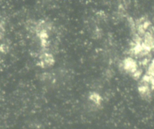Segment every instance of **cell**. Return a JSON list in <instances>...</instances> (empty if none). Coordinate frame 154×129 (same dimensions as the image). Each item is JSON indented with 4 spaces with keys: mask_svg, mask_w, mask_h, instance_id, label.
Returning a JSON list of instances; mask_svg holds the SVG:
<instances>
[{
    "mask_svg": "<svg viewBox=\"0 0 154 129\" xmlns=\"http://www.w3.org/2000/svg\"><path fill=\"white\" fill-rule=\"evenodd\" d=\"M122 67L125 71L131 74L132 76L139 70L137 62L132 57H128L123 61Z\"/></svg>",
    "mask_w": 154,
    "mask_h": 129,
    "instance_id": "cell-1",
    "label": "cell"
},
{
    "mask_svg": "<svg viewBox=\"0 0 154 129\" xmlns=\"http://www.w3.org/2000/svg\"><path fill=\"white\" fill-rule=\"evenodd\" d=\"M146 74L152 77H154V59L152 61L151 63L149 65Z\"/></svg>",
    "mask_w": 154,
    "mask_h": 129,
    "instance_id": "cell-2",
    "label": "cell"
}]
</instances>
